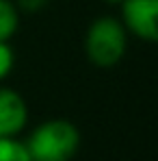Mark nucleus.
Listing matches in <instances>:
<instances>
[{
    "label": "nucleus",
    "mask_w": 158,
    "mask_h": 161,
    "mask_svg": "<svg viewBox=\"0 0 158 161\" xmlns=\"http://www.w3.org/2000/svg\"><path fill=\"white\" fill-rule=\"evenodd\" d=\"M80 148V133L74 122L54 118L39 124L26 139L33 161H69Z\"/></svg>",
    "instance_id": "1"
},
{
    "label": "nucleus",
    "mask_w": 158,
    "mask_h": 161,
    "mask_svg": "<svg viewBox=\"0 0 158 161\" xmlns=\"http://www.w3.org/2000/svg\"><path fill=\"white\" fill-rule=\"evenodd\" d=\"M128 48V31L121 20L102 15L91 22L84 35V54L98 68H113Z\"/></svg>",
    "instance_id": "2"
},
{
    "label": "nucleus",
    "mask_w": 158,
    "mask_h": 161,
    "mask_svg": "<svg viewBox=\"0 0 158 161\" xmlns=\"http://www.w3.org/2000/svg\"><path fill=\"white\" fill-rule=\"evenodd\" d=\"M121 24L139 39L158 44V0H124Z\"/></svg>",
    "instance_id": "3"
},
{
    "label": "nucleus",
    "mask_w": 158,
    "mask_h": 161,
    "mask_svg": "<svg viewBox=\"0 0 158 161\" xmlns=\"http://www.w3.org/2000/svg\"><path fill=\"white\" fill-rule=\"evenodd\" d=\"M28 122L26 100L11 87H0V137H15Z\"/></svg>",
    "instance_id": "4"
},
{
    "label": "nucleus",
    "mask_w": 158,
    "mask_h": 161,
    "mask_svg": "<svg viewBox=\"0 0 158 161\" xmlns=\"http://www.w3.org/2000/svg\"><path fill=\"white\" fill-rule=\"evenodd\" d=\"M20 26L18 7L9 0H0V42H9Z\"/></svg>",
    "instance_id": "5"
},
{
    "label": "nucleus",
    "mask_w": 158,
    "mask_h": 161,
    "mask_svg": "<svg viewBox=\"0 0 158 161\" xmlns=\"http://www.w3.org/2000/svg\"><path fill=\"white\" fill-rule=\"evenodd\" d=\"M0 161H33L26 150V144L15 137H0Z\"/></svg>",
    "instance_id": "6"
},
{
    "label": "nucleus",
    "mask_w": 158,
    "mask_h": 161,
    "mask_svg": "<svg viewBox=\"0 0 158 161\" xmlns=\"http://www.w3.org/2000/svg\"><path fill=\"white\" fill-rule=\"evenodd\" d=\"M13 65H15L13 48L9 46V42H0V83L11 74Z\"/></svg>",
    "instance_id": "7"
},
{
    "label": "nucleus",
    "mask_w": 158,
    "mask_h": 161,
    "mask_svg": "<svg viewBox=\"0 0 158 161\" xmlns=\"http://www.w3.org/2000/svg\"><path fill=\"white\" fill-rule=\"evenodd\" d=\"M50 0H15V7L22 9V11H28V13H35L39 9H43Z\"/></svg>",
    "instance_id": "8"
},
{
    "label": "nucleus",
    "mask_w": 158,
    "mask_h": 161,
    "mask_svg": "<svg viewBox=\"0 0 158 161\" xmlns=\"http://www.w3.org/2000/svg\"><path fill=\"white\" fill-rule=\"evenodd\" d=\"M104 2H108V4H121L124 0H104Z\"/></svg>",
    "instance_id": "9"
}]
</instances>
